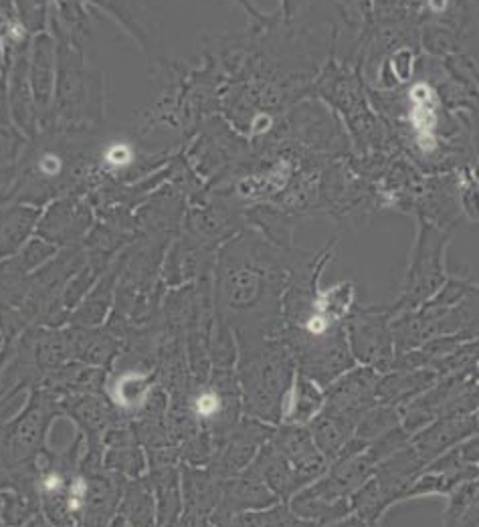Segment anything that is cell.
I'll use <instances>...</instances> for the list:
<instances>
[{"instance_id": "cell-1", "label": "cell", "mask_w": 479, "mask_h": 527, "mask_svg": "<svg viewBox=\"0 0 479 527\" xmlns=\"http://www.w3.org/2000/svg\"><path fill=\"white\" fill-rule=\"evenodd\" d=\"M451 233L453 230L419 220L415 247L403 283V295L392 312L415 309L445 287L449 281L445 271V249L451 240Z\"/></svg>"}, {"instance_id": "cell-2", "label": "cell", "mask_w": 479, "mask_h": 527, "mask_svg": "<svg viewBox=\"0 0 479 527\" xmlns=\"http://www.w3.org/2000/svg\"><path fill=\"white\" fill-rule=\"evenodd\" d=\"M389 319L379 309H358L350 315V338L352 356L356 353L362 362L370 366L386 364L389 350Z\"/></svg>"}, {"instance_id": "cell-3", "label": "cell", "mask_w": 479, "mask_h": 527, "mask_svg": "<svg viewBox=\"0 0 479 527\" xmlns=\"http://www.w3.org/2000/svg\"><path fill=\"white\" fill-rule=\"evenodd\" d=\"M221 408H223V400L213 390H204L194 400V410L202 418H213L221 412Z\"/></svg>"}, {"instance_id": "cell-4", "label": "cell", "mask_w": 479, "mask_h": 527, "mask_svg": "<svg viewBox=\"0 0 479 527\" xmlns=\"http://www.w3.org/2000/svg\"><path fill=\"white\" fill-rule=\"evenodd\" d=\"M61 485H63V479L59 477L57 473H53L49 477H45V483H43V487L47 491H57L61 489Z\"/></svg>"}, {"instance_id": "cell-5", "label": "cell", "mask_w": 479, "mask_h": 527, "mask_svg": "<svg viewBox=\"0 0 479 527\" xmlns=\"http://www.w3.org/2000/svg\"><path fill=\"white\" fill-rule=\"evenodd\" d=\"M71 495H73V497H77V499H81V497L85 495V483H83V479H77L75 483H73Z\"/></svg>"}, {"instance_id": "cell-6", "label": "cell", "mask_w": 479, "mask_h": 527, "mask_svg": "<svg viewBox=\"0 0 479 527\" xmlns=\"http://www.w3.org/2000/svg\"><path fill=\"white\" fill-rule=\"evenodd\" d=\"M79 507H81V499H77V497H71V499H69V509L77 511Z\"/></svg>"}]
</instances>
